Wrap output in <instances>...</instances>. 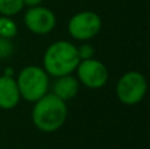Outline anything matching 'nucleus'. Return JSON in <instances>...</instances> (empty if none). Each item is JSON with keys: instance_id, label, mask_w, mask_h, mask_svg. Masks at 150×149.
I'll list each match as a JSON object with an SVG mask.
<instances>
[{"instance_id": "f257e3e1", "label": "nucleus", "mask_w": 150, "mask_h": 149, "mask_svg": "<svg viewBox=\"0 0 150 149\" xmlns=\"http://www.w3.org/2000/svg\"><path fill=\"white\" fill-rule=\"evenodd\" d=\"M67 118L66 102L54 94H45L36 102L32 111L34 126L45 133H52L65 124Z\"/></svg>"}, {"instance_id": "f03ea898", "label": "nucleus", "mask_w": 150, "mask_h": 149, "mask_svg": "<svg viewBox=\"0 0 150 149\" xmlns=\"http://www.w3.org/2000/svg\"><path fill=\"white\" fill-rule=\"evenodd\" d=\"M79 62L76 46L69 41L54 42L44 54V70L47 75H53L55 78L71 74Z\"/></svg>"}, {"instance_id": "7ed1b4c3", "label": "nucleus", "mask_w": 150, "mask_h": 149, "mask_svg": "<svg viewBox=\"0 0 150 149\" xmlns=\"http://www.w3.org/2000/svg\"><path fill=\"white\" fill-rule=\"evenodd\" d=\"M20 95L28 102H37L47 92L49 75L42 67L26 66L20 71L17 78Z\"/></svg>"}, {"instance_id": "20e7f679", "label": "nucleus", "mask_w": 150, "mask_h": 149, "mask_svg": "<svg viewBox=\"0 0 150 149\" xmlns=\"http://www.w3.org/2000/svg\"><path fill=\"white\" fill-rule=\"evenodd\" d=\"M148 91V82L140 71H128L122 74L116 84V95L121 103L133 106L140 103Z\"/></svg>"}, {"instance_id": "39448f33", "label": "nucleus", "mask_w": 150, "mask_h": 149, "mask_svg": "<svg viewBox=\"0 0 150 149\" xmlns=\"http://www.w3.org/2000/svg\"><path fill=\"white\" fill-rule=\"evenodd\" d=\"M101 18L92 11H83L74 15L69 21V33L79 41L91 40L100 32Z\"/></svg>"}, {"instance_id": "423d86ee", "label": "nucleus", "mask_w": 150, "mask_h": 149, "mask_svg": "<svg viewBox=\"0 0 150 149\" xmlns=\"http://www.w3.org/2000/svg\"><path fill=\"white\" fill-rule=\"evenodd\" d=\"M75 70L78 71V81L88 89H101L108 81V70L105 65L93 58L82 60Z\"/></svg>"}, {"instance_id": "0eeeda50", "label": "nucleus", "mask_w": 150, "mask_h": 149, "mask_svg": "<svg viewBox=\"0 0 150 149\" xmlns=\"http://www.w3.org/2000/svg\"><path fill=\"white\" fill-rule=\"evenodd\" d=\"M25 25L34 34H47L55 28L57 18L52 9L46 7H30L24 16Z\"/></svg>"}, {"instance_id": "6e6552de", "label": "nucleus", "mask_w": 150, "mask_h": 149, "mask_svg": "<svg viewBox=\"0 0 150 149\" xmlns=\"http://www.w3.org/2000/svg\"><path fill=\"white\" fill-rule=\"evenodd\" d=\"M20 91L16 79L9 75L0 77V108L12 110L20 102Z\"/></svg>"}, {"instance_id": "1a4fd4ad", "label": "nucleus", "mask_w": 150, "mask_h": 149, "mask_svg": "<svg viewBox=\"0 0 150 149\" xmlns=\"http://www.w3.org/2000/svg\"><path fill=\"white\" fill-rule=\"evenodd\" d=\"M54 95L62 99L63 102L73 99L76 96L78 91H79V81L71 74L62 77H57V81L54 82Z\"/></svg>"}, {"instance_id": "9d476101", "label": "nucleus", "mask_w": 150, "mask_h": 149, "mask_svg": "<svg viewBox=\"0 0 150 149\" xmlns=\"http://www.w3.org/2000/svg\"><path fill=\"white\" fill-rule=\"evenodd\" d=\"M24 8L23 0H0V15L1 16H15L21 12Z\"/></svg>"}, {"instance_id": "9b49d317", "label": "nucleus", "mask_w": 150, "mask_h": 149, "mask_svg": "<svg viewBox=\"0 0 150 149\" xmlns=\"http://www.w3.org/2000/svg\"><path fill=\"white\" fill-rule=\"evenodd\" d=\"M17 34V25L8 16H0V37L13 38Z\"/></svg>"}, {"instance_id": "f8f14e48", "label": "nucleus", "mask_w": 150, "mask_h": 149, "mask_svg": "<svg viewBox=\"0 0 150 149\" xmlns=\"http://www.w3.org/2000/svg\"><path fill=\"white\" fill-rule=\"evenodd\" d=\"M13 52V44L9 38L0 37V60L1 58H8Z\"/></svg>"}, {"instance_id": "ddd939ff", "label": "nucleus", "mask_w": 150, "mask_h": 149, "mask_svg": "<svg viewBox=\"0 0 150 149\" xmlns=\"http://www.w3.org/2000/svg\"><path fill=\"white\" fill-rule=\"evenodd\" d=\"M78 50V55H79V60H90V58H93V54H95V48L90 44H83L80 45L79 48H76Z\"/></svg>"}, {"instance_id": "4468645a", "label": "nucleus", "mask_w": 150, "mask_h": 149, "mask_svg": "<svg viewBox=\"0 0 150 149\" xmlns=\"http://www.w3.org/2000/svg\"><path fill=\"white\" fill-rule=\"evenodd\" d=\"M24 5H29V7H37V5H41V3L44 0H23Z\"/></svg>"}]
</instances>
